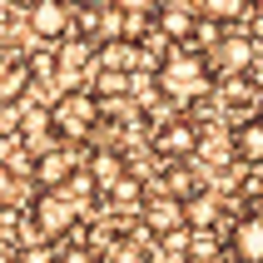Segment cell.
Returning a JSON list of instances; mask_svg holds the SVG:
<instances>
[{
    "label": "cell",
    "instance_id": "6da1fadb",
    "mask_svg": "<svg viewBox=\"0 0 263 263\" xmlns=\"http://www.w3.org/2000/svg\"><path fill=\"white\" fill-rule=\"evenodd\" d=\"M209 85H214V65H209L204 50H194V45H174L159 65V95L169 104H194L204 100Z\"/></svg>",
    "mask_w": 263,
    "mask_h": 263
},
{
    "label": "cell",
    "instance_id": "7a4b0ae2",
    "mask_svg": "<svg viewBox=\"0 0 263 263\" xmlns=\"http://www.w3.org/2000/svg\"><path fill=\"white\" fill-rule=\"evenodd\" d=\"M100 100L89 95V89H65L55 100V109H50V124H55V139L60 144H80V139H89L95 134V124H100Z\"/></svg>",
    "mask_w": 263,
    "mask_h": 263
},
{
    "label": "cell",
    "instance_id": "3957f363",
    "mask_svg": "<svg viewBox=\"0 0 263 263\" xmlns=\"http://www.w3.org/2000/svg\"><path fill=\"white\" fill-rule=\"evenodd\" d=\"M30 223H35L40 238H65L74 223H80V209H74L60 189H40L35 204H30Z\"/></svg>",
    "mask_w": 263,
    "mask_h": 263
},
{
    "label": "cell",
    "instance_id": "277c9868",
    "mask_svg": "<svg viewBox=\"0 0 263 263\" xmlns=\"http://www.w3.org/2000/svg\"><path fill=\"white\" fill-rule=\"evenodd\" d=\"M25 25H30L35 40L65 45L74 35V5H70V0H35V5L25 10Z\"/></svg>",
    "mask_w": 263,
    "mask_h": 263
},
{
    "label": "cell",
    "instance_id": "5b68a950",
    "mask_svg": "<svg viewBox=\"0 0 263 263\" xmlns=\"http://www.w3.org/2000/svg\"><path fill=\"white\" fill-rule=\"evenodd\" d=\"M253 55H258V40H253V35H243V30H238V35L229 30V35L214 45L209 65H214L219 74H234V80H243V74L253 70Z\"/></svg>",
    "mask_w": 263,
    "mask_h": 263
},
{
    "label": "cell",
    "instance_id": "8992f818",
    "mask_svg": "<svg viewBox=\"0 0 263 263\" xmlns=\"http://www.w3.org/2000/svg\"><path fill=\"white\" fill-rule=\"evenodd\" d=\"M229 253H234L238 263H263V209H249V214L234 223Z\"/></svg>",
    "mask_w": 263,
    "mask_h": 263
},
{
    "label": "cell",
    "instance_id": "52a82bcc",
    "mask_svg": "<svg viewBox=\"0 0 263 263\" xmlns=\"http://www.w3.org/2000/svg\"><path fill=\"white\" fill-rule=\"evenodd\" d=\"M30 174H35L40 189H65V184L74 179V149H40Z\"/></svg>",
    "mask_w": 263,
    "mask_h": 263
},
{
    "label": "cell",
    "instance_id": "ba28073f",
    "mask_svg": "<svg viewBox=\"0 0 263 263\" xmlns=\"http://www.w3.org/2000/svg\"><path fill=\"white\" fill-rule=\"evenodd\" d=\"M144 223L154 229V234L174 238L189 219H184V204H179V199H169V194H149V199H144Z\"/></svg>",
    "mask_w": 263,
    "mask_h": 263
},
{
    "label": "cell",
    "instance_id": "9c48e42d",
    "mask_svg": "<svg viewBox=\"0 0 263 263\" xmlns=\"http://www.w3.org/2000/svg\"><path fill=\"white\" fill-rule=\"evenodd\" d=\"M30 80H35L30 60L10 55V50H0V104H15V100L30 89Z\"/></svg>",
    "mask_w": 263,
    "mask_h": 263
},
{
    "label": "cell",
    "instance_id": "30bf717a",
    "mask_svg": "<svg viewBox=\"0 0 263 263\" xmlns=\"http://www.w3.org/2000/svg\"><path fill=\"white\" fill-rule=\"evenodd\" d=\"M154 149L169 154V159H184L199 149V129H194V119H169L159 134H154Z\"/></svg>",
    "mask_w": 263,
    "mask_h": 263
},
{
    "label": "cell",
    "instance_id": "8fae6325",
    "mask_svg": "<svg viewBox=\"0 0 263 263\" xmlns=\"http://www.w3.org/2000/svg\"><path fill=\"white\" fill-rule=\"evenodd\" d=\"M234 159H243L249 169H263V115L238 119V129H234Z\"/></svg>",
    "mask_w": 263,
    "mask_h": 263
},
{
    "label": "cell",
    "instance_id": "7c38bea8",
    "mask_svg": "<svg viewBox=\"0 0 263 263\" xmlns=\"http://www.w3.org/2000/svg\"><path fill=\"white\" fill-rule=\"evenodd\" d=\"M204 164H229L234 159V134L229 129H199V149H194Z\"/></svg>",
    "mask_w": 263,
    "mask_h": 263
},
{
    "label": "cell",
    "instance_id": "4fadbf2b",
    "mask_svg": "<svg viewBox=\"0 0 263 263\" xmlns=\"http://www.w3.org/2000/svg\"><path fill=\"white\" fill-rule=\"evenodd\" d=\"M159 30H164V40H194V10H184V5H159Z\"/></svg>",
    "mask_w": 263,
    "mask_h": 263
},
{
    "label": "cell",
    "instance_id": "5bb4252c",
    "mask_svg": "<svg viewBox=\"0 0 263 263\" xmlns=\"http://www.w3.org/2000/svg\"><path fill=\"white\" fill-rule=\"evenodd\" d=\"M164 194L179 199V204H189L194 194H204V189H199V174H194L189 164H169V169H164Z\"/></svg>",
    "mask_w": 263,
    "mask_h": 263
},
{
    "label": "cell",
    "instance_id": "9a60e30c",
    "mask_svg": "<svg viewBox=\"0 0 263 263\" xmlns=\"http://www.w3.org/2000/svg\"><path fill=\"white\" fill-rule=\"evenodd\" d=\"M219 214H223V204L214 199V194H194L189 204H184V219L194 223V234H209V229L219 223Z\"/></svg>",
    "mask_w": 263,
    "mask_h": 263
},
{
    "label": "cell",
    "instance_id": "2e32d148",
    "mask_svg": "<svg viewBox=\"0 0 263 263\" xmlns=\"http://www.w3.org/2000/svg\"><path fill=\"white\" fill-rule=\"evenodd\" d=\"M89 179H95V189L109 194L119 179H124V159H119V154H109V149H100V154L89 159Z\"/></svg>",
    "mask_w": 263,
    "mask_h": 263
},
{
    "label": "cell",
    "instance_id": "e0dca14e",
    "mask_svg": "<svg viewBox=\"0 0 263 263\" xmlns=\"http://www.w3.org/2000/svg\"><path fill=\"white\" fill-rule=\"evenodd\" d=\"M89 60H95V40L74 35V40H65V45H60V60H55V65H60L65 74H74V70H85Z\"/></svg>",
    "mask_w": 263,
    "mask_h": 263
},
{
    "label": "cell",
    "instance_id": "ac0fdd59",
    "mask_svg": "<svg viewBox=\"0 0 263 263\" xmlns=\"http://www.w3.org/2000/svg\"><path fill=\"white\" fill-rule=\"evenodd\" d=\"M243 5L249 0H199V15L214 20V25H234L238 15H243Z\"/></svg>",
    "mask_w": 263,
    "mask_h": 263
},
{
    "label": "cell",
    "instance_id": "d6986e66",
    "mask_svg": "<svg viewBox=\"0 0 263 263\" xmlns=\"http://www.w3.org/2000/svg\"><path fill=\"white\" fill-rule=\"evenodd\" d=\"M109 199H115V204H139V199H144V189H139V179H119L115 189H109Z\"/></svg>",
    "mask_w": 263,
    "mask_h": 263
},
{
    "label": "cell",
    "instance_id": "ffe728a7",
    "mask_svg": "<svg viewBox=\"0 0 263 263\" xmlns=\"http://www.w3.org/2000/svg\"><path fill=\"white\" fill-rule=\"evenodd\" d=\"M20 124H25V115H20L15 104H0V139H10V134H20Z\"/></svg>",
    "mask_w": 263,
    "mask_h": 263
},
{
    "label": "cell",
    "instance_id": "44dd1931",
    "mask_svg": "<svg viewBox=\"0 0 263 263\" xmlns=\"http://www.w3.org/2000/svg\"><path fill=\"white\" fill-rule=\"evenodd\" d=\"M164 0H115V10H124V15H149V10H159Z\"/></svg>",
    "mask_w": 263,
    "mask_h": 263
},
{
    "label": "cell",
    "instance_id": "7402d4cb",
    "mask_svg": "<svg viewBox=\"0 0 263 263\" xmlns=\"http://www.w3.org/2000/svg\"><path fill=\"white\" fill-rule=\"evenodd\" d=\"M60 263H95V253H89V249H70Z\"/></svg>",
    "mask_w": 263,
    "mask_h": 263
},
{
    "label": "cell",
    "instance_id": "603a6c76",
    "mask_svg": "<svg viewBox=\"0 0 263 263\" xmlns=\"http://www.w3.org/2000/svg\"><path fill=\"white\" fill-rule=\"evenodd\" d=\"M109 263H144V258H139V249H119V258H109Z\"/></svg>",
    "mask_w": 263,
    "mask_h": 263
},
{
    "label": "cell",
    "instance_id": "cb8c5ba5",
    "mask_svg": "<svg viewBox=\"0 0 263 263\" xmlns=\"http://www.w3.org/2000/svg\"><path fill=\"white\" fill-rule=\"evenodd\" d=\"M74 10H100V5H109V0H70Z\"/></svg>",
    "mask_w": 263,
    "mask_h": 263
},
{
    "label": "cell",
    "instance_id": "d4e9b609",
    "mask_svg": "<svg viewBox=\"0 0 263 263\" xmlns=\"http://www.w3.org/2000/svg\"><path fill=\"white\" fill-rule=\"evenodd\" d=\"M0 263H10V249H0Z\"/></svg>",
    "mask_w": 263,
    "mask_h": 263
},
{
    "label": "cell",
    "instance_id": "484cf974",
    "mask_svg": "<svg viewBox=\"0 0 263 263\" xmlns=\"http://www.w3.org/2000/svg\"><path fill=\"white\" fill-rule=\"evenodd\" d=\"M253 5H263V0H253Z\"/></svg>",
    "mask_w": 263,
    "mask_h": 263
},
{
    "label": "cell",
    "instance_id": "4316f807",
    "mask_svg": "<svg viewBox=\"0 0 263 263\" xmlns=\"http://www.w3.org/2000/svg\"><path fill=\"white\" fill-rule=\"evenodd\" d=\"M258 115H263V109H258Z\"/></svg>",
    "mask_w": 263,
    "mask_h": 263
}]
</instances>
